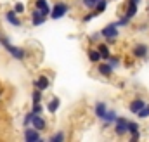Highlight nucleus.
Returning <instances> with one entry per match:
<instances>
[{
    "label": "nucleus",
    "instance_id": "9b49d317",
    "mask_svg": "<svg viewBox=\"0 0 149 142\" xmlns=\"http://www.w3.org/2000/svg\"><path fill=\"white\" fill-rule=\"evenodd\" d=\"M35 9H40L42 10V14L47 17L52 10H50V7H49V2L47 0H35Z\"/></svg>",
    "mask_w": 149,
    "mask_h": 142
},
{
    "label": "nucleus",
    "instance_id": "1a4fd4ad",
    "mask_svg": "<svg viewBox=\"0 0 149 142\" xmlns=\"http://www.w3.org/2000/svg\"><path fill=\"white\" fill-rule=\"evenodd\" d=\"M45 19H47V17L42 14L40 9H35V10L31 12V24H33V26H40V24H43Z\"/></svg>",
    "mask_w": 149,
    "mask_h": 142
},
{
    "label": "nucleus",
    "instance_id": "5701e85b",
    "mask_svg": "<svg viewBox=\"0 0 149 142\" xmlns=\"http://www.w3.org/2000/svg\"><path fill=\"white\" fill-rule=\"evenodd\" d=\"M137 116H139V118H149V104H146V106L142 107V109L137 113Z\"/></svg>",
    "mask_w": 149,
    "mask_h": 142
},
{
    "label": "nucleus",
    "instance_id": "c756f323",
    "mask_svg": "<svg viewBox=\"0 0 149 142\" xmlns=\"http://www.w3.org/2000/svg\"><path fill=\"white\" fill-rule=\"evenodd\" d=\"M134 2H137V3H139V2H141V0H134Z\"/></svg>",
    "mask_w": 149,
    "mask_h": 142
},
{
    "label": "nucleus",
    "instance_id": "cd10ccee",
    "mask_svg": "<svg viewBox=\"0 0 149 142\" xmlns=\"http://www.w3.org/2000/svg\"><path fill=\"white\" fill-rule=\"evenodd\" d=\"M31 111H33L35 114H40L43 109H42V106H40V102H33V109H31Z\"/></svg>",
    "mask_w": 149,
    "mask_h": 142
},
{
    "label": "nucleus",
    "instance_id": "f257e3e1",
    "mask_svg": "<svg viewBox=\"0 0 149 142\" xmlns=\"http://www.w3.org/2000/svg\"><path fill=\"white\" fill-rule=\"evenodd\" d=\"M0 43H2V47H3V49H5V50H7V52L12 56V57H14V59H17V61H23V59L26 57V52H24L23 49H19V47H14V45H12V43H10L7 38H3V36H2Z\"/></svg>",
    "mask_w": 149,
    "mask_h": 142
},
{
    "label": "nucleus",
    "instance_id": "20e7f679",
    "mask_svg": "<svg viewBox=\"0 0 149 142\" xmlns=\"http://www.w3.org/2000/svg\"><path fill=\"white\" fill-rule=\"evenodd\" d=\"M128 132V120L127 118H116V121H114V134L118 135V137H121V135H125Z\"/></svg>",
    "mask_w": 149,
    "mask_h": 142
},
{
    "label": "nucleus",
    "instance_id": "dca6fc26",
    "mask_svg": "<svg viewBox=\"0 0 149 142\" xmlns=\"http://www.w3.org/2000/svg\"><path fill=\"white\" fill-rule=\"evenodd\" d=\"M59 106H61V101L56 97V99H52V101L47 104V109H49V113H52V114H54V113L59 109Z\"/></svg>",
    "mask_w": 149,
    "mask_h": 142
},
{
    "label": "nucleus",
    "instance_id": "2eb2a0df",
    "mask_svg": "<svg viewBox=\"0 0 149 142\" xmlns=\"http://www.w3.org/2000/svg\"><path fill=\"white\" fill-rule=\"evenodd\" d=\"M135 14H137V2L128 0V5H127V12H125V16H128V17L132 19Z\"/></svg>",
    "mask_w": 149,
    "mask_h": 142
},
{
    "label": "nucleus",
    "instance_id": "423d86ee",
    "mask_svg": "<svg viewBox=\"0 0 149 142\" xmlns=\"http://www.w3.org/2000/svg\"><path fill=\"white\" fill-rule=\"evenodd\" d=\"M17 16H19V14H17V12H16L14 9H12V10H7V12H5V21H7L9 24H12V26L19 28V26H21L23 23H21V19H19Z\"/></svg>",
    "mask_w": 149,
    "mask_h": 142
},
{
    "label": "nucleus",
    "instance_id": "f3484780",
    "mask_svg": "<svg viewBox=\"0 0 149 142\" xmlns=\"http://www.w3.org/2000/svg\"><path fill=\"white\" fill-rule=\"evenodd\" d=\"M88 59H90V63H99V61L102 59L99 49H97V50H88Z\"/></svg>",
    "mask_w": 149,
    "mask_h": 142
},
{
    "label": "nucleus",
    "instance_id": "6e6552de",
    "mask_svg": "<svg viewBox=\"0 0 149 142\" xmlns=\"http://www.w3.org/2000/svg\"><path fill=\"white\" fill-rule=\"evenodd\" d=\"M33 87H35V88H40V90L43 92V90H47V88L50 87V81H49V78H47L45 74H42V76H38L37 80L33 81Z\"/></svg>",
    "mask_w": 149,
    "mask_h": 142
},
{
    "label": "nucleus",
    "instance_id": "4be33fe9",
    "mask_svg": "<svg viewBox=\"0 0 149 142\" xmlns=\"http://www.w3.org/2000/svg\"><path fill=\"white\" fill-rule=\"evenodd\" d=\"M31 99H33V102H42V90H40V88H35V90H33Z\"/></svg>",
    "mask_w": 149,
    "mask_h": 142
},
{
    "label": "nucleus",
    "instance_id": "9d476101",
    "mask_svg": "<svg viewBox=\"0 0 149 142\" xmlns=\"http://www.w3.org/2000/svg\"><path fill=\"white\" fill-rule=\"evenodd\" d=\"M31 127H35L37 130H45V127H47V123H45V120L40 116V114H35L33 113V118H31Z\"/></svg>",
    "mask_w": 149,
    "mask_h": 142
},
{
    "label": "nucleus",
    "instance_id": "2f4dec72",
    "mask_svg": "<svg viewBox=\"0 0 149 142\" xmlns=\"http://www.w3.org/2000/svg\"><path fill=\"white\" fill-rule=\"evenodd\" d=\"M0 40H2V35H0Z\"/></svg>",
    "mask_w": 149,
    "mask_h": 142
},
{
    "label": "nucleus",
    "instance_id": "f03ea898",
    "mask_svg": "<svg viewBox=\"0 0 149 142\" xmlns=\"http://www.w3.org/2000/svg\"><path fill=\"white\" fill-rule=\"evenodd\" d=\"M118 23H111V24H108V26H104L102 30H101V36H104L106 40H109L113 42L114 38H118Z\"/></svg>",
    "mask_w": 149,
    "mask_h": 142
},
{
    "label": "nucleus",
    "instance_id": "ddd939ff",
    "mask_svg": "<svg viewBox=\"0 0 149 142\" xmlns=\"http://www.w3.org/2000/svg\"><path fill=\"white\" fill-rule=\"evenodd\" d=\"M144 106H146V101H144V99H135V101H132V102H130L128 109H130L132 113H135V114H137V113H139Z\"/></svg>",
    "mask_w": 149,
    "mask_h": 142
},
{
    "label": "nucleus",
    "instance_id": "4468645a",
    "mask_svg": "<svg viewBox=\"0 0 149 142\" xmlns=\"http://www.w3.org/2000/svg\"><path fill=\"white\" fill-rule=\"evenodd\" d=\"M106 113H108V106H106L104 102H97V104H95V116H97V118L104 120Z\"/></svg>",
    "mask_w": 149,
    "mask_h": 142
},
{
    "label": "nucleus",
    "instance_id": "bb28decb",
    "mask_svg": "<svg viewBox=\"0 0 149 142\" xmlns=\"http://www.w3.org/2000/svg\"><path fill=\"white\" fill-rule=\"evenodd\" d=\"M109 64H111L113 68H114V66H118V64H120V57H118V56H113V57H109Z\"/></svg>",
    "mask_w": 149,
    "mask_h": 142
},
{
    "label": "nucleus",
    "instance_id": "6ab92c4d",
    "mask_svg": "<svg viewBox=\"0 0 149 142\" xmlns=\"http://www.w3.org/2000/svg\"><path fill=\"white\" fill-rule=\"evenodd\" d=\"M99 52H101L102 59H109V57H111V56H109V49H108L106 43H99Z\"/></svg>",
    "mask_w": 149,
    "mask_h": 142
},
{
    "label": "nucleus",
    "instance_id": "7ed1b4c3",
    "mask_svg": "<svg viewBox=\"0 0 149 142\" xmlns=\"http://www.w3.org/2000/svg\"><path fill=\"white\" fill-rule=\"evenodd\" d=\"M70 10V7H68V3L66 2H57L56 5H54V9H52V12H50V16H52V19H61V17H64L66 16V12Z\"/></svg>",
    "mask_w": 149,
    "mask_h": 142
},
{
    "label": "nucleus",
    "instance_id": "39448f33",
    "mask_svg": "<svg viewBox=\"0 0 149 142\" xmlns=\"http://www.w3.org/2000/svg\"><path fill=\"white\" fill-rule=\"evenodd\" d=\"M132 54H134V57H137V59H146L148 54H149L148 45H146V43H137V45H134Z\"/></svg>",
    "mask_w": 149,
    "mask_h": 142
},
{
    "label": "nucleus",
    "instance_id": "f8f14e48",
    "mask_svg": "<svg viewBox=\"0 0 149 142\" xmlns=\"http://www.w3.org/2000/svg\"><path fill=\"white\" fill-rule=\"evenodd\" d=\"M113 70H114V68H113L109 63H101V64H99V68H97L99 74H102V76H106V78L113 74Z\"/></svg>",
    "mask_w": 149,
    "mask_h": 142
},
{
    "label": "nucleus",
    "instance_id": "aec40b11",
    "mask_svg": "<svg viewBox=\"0 0 149 142\" xmlns=\"http://www.w3.org/2000/svg\"><path fill=\"white\" fill-rule=\"evenodd\" d=\"M106 7H108V0H99V3L95 5V12H97V14H101V12H104V10H106Z\"/></svg>",
    "mask_w": 149,
    "mask_h": 142
},
{
    "label": "nucleus",
    "instance_id": "412c9836",
    "mask_svg": "<svg viewBox=\"0 0 149 142\" xmlns=\"http://www.w3.org/2000/svg\"><path fill=\"white\" fill-rule=\"evenodd\" d=\"M49 141L50 142H63L64 141V134H63V132H57V134H54Z\"/></svg>",
    "mask_w": 149,
    "mask_h": 142
},
{
    "label": "nucleus",
    "instance_id": "a211bd4d",
    "mask_svg": "<svg viewBox=\"0 0 149 142\" xmlns=\"http://www.w3.org/2000/svg\"><path fill=\"white\" fill-rule=\"evenodd\" d=\"M116 118H118V116H116V111H108V113H106V116H104V123H106V125L114 123V121H116Z\"/></svg>",
    "mask_w": 149,
    "mask_h": 142
},
{
    "label": "nucleus",
    "instance_id": "7c9ffc66",
    "mask_svg": "<svg viewBox=\"0 0 149 142\" xmlns=\"http://www.w3.org/2000/svg\"><path fill=\"white\" fill-rule=\"evenodd\" d=\"M0 95H2V90H0Z\"/></svg>",
    "mask_w": 149,
    "mask_h": 142
},
{
    "label": "nucleus",
    "instance_id": "b1692460",
    "mask_svg": "<svg viewBox=\"0 0 149 142\" xmlns=\"http://www.w3.org/2000/svg\"><path fill=\"white\" fill-rule=\"evenodd\" d=\"M81 3H83L87 9H95V5L99 3V0H83Z\"/></svg>",
    "mask_w": 149,
    "mask_h": 142
},
{
    "label": "nucleus",
    "instance_id": "393cba45",
    "mask_svg": "<svg viewBox=\"0 0 149 142\" xmlns=\"http://www.w3.org/2000/svg\"><path fill=\"white\" fill-rule=\"evenodd\" d=\"M14 10H16L17 14H23V12H24V3H23V2H16V3H14Z\"/></svg>",
    "mask_w": 149,
    "mask_h": 142
},
{
    "label": "nucleus",
    "instance_id": "c85d7f7f",
    "mask_svg": "<svg viewBox=\"0 0 149 142\" xmlns=\"http://www.w3.org/2000/svg\"><path fill=\"white\" fill-rule=\"evenodd\" d=\"M95 14H97V12H94V14H85V16H83V23H88V21H92V19L95 17Z\"/></svg>",
    "mask_w": 149,
    "mask_h": 142
},
{
    "label": "nucleus",
    "instance_id": "a878e982",
    "mask_svg": "<svg viewBox=\"0 0 149 142\" xmlns=\"http://www.w3.org/2000/svg\"><path fill=\"white\" fill-rule=\"evenodd\" d=\"M31 118H33V111L31 113H26V116H24V127L31 125Z\"/></svg>",
    "mask_w": 149,
    "mask_h": 142
},
{
    "label": "nucleus",
    "instance_id": "0eeeda50",
    "mask_svg": "<svg viewBox=\"0 0 149 142\" xmlns=\"http://www.w3.org/2000/svg\"><path fill=\"white\" fill-rule=\"evenodd\" d=\"M40 130H37L35 127H31V128H26L24 130V141L26 142H37L40 141L42 137H40V134H38Z\"/></svg>",
    "mask_w": 149,
    "mask_h": 142
}]
</instances>
